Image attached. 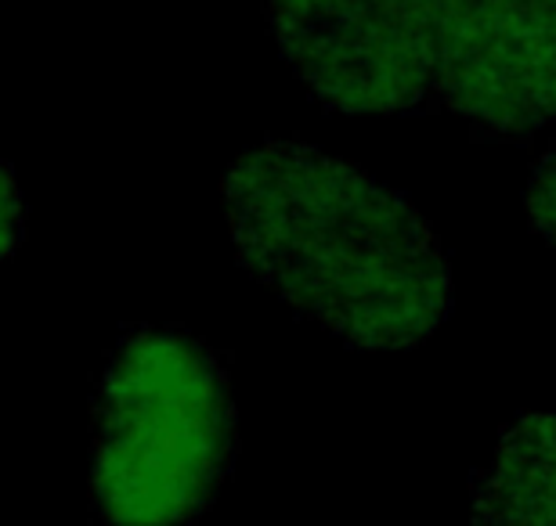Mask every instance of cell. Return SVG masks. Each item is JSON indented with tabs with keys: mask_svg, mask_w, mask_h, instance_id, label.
Returning a JSON list of instances; mask_svg holds the SVG:
<instances>
[{
	"mask_svg": "<svg viewBox=\"0 0 556 526\" xmlns=\"http://www.w3.org/2000/svg\"><path fill=\"white\" fill-rule=\"evenodd\" d=\"M239 264L358 350H405L441 329L452 271L402 192L304 141H261L228 166Z\"/></svg>",
	"mask_w": 556,
	"mask_h": 526,
	"instance_id": "obj_1",
	"label": "cell"
},
{
	"mask_svg": "<svg viewBox=\"0 0 556 526\" xmlns=\"http://www.w3.org/2000/svg\"><path fill=\"white\" fill-rule=\"evenodd\" d=\"M220 357L177 329H135L94 394V505L105 526H192L236 462Z\"/></svg>",
	"mask_w": 556,
	"mask_h": 526,
	"instance_id": "obj_2",
	"label": "cell"
},
{
	"mask_svg": "<svg viewBox=\"0 0 556 526\" xmlns=\"http://www.w3.org/2000/svg\"><path fill=\"white\" fill-rule=\"evenodd\" d=\"M402 108H444L492 138L556 119V0H391Z\"/></svg>",
	"mask_w": 556,
	"mask_h": 526,
	"instance_id": "obj_3",
	"label": "cell"
},
{
	"mask_svg": "<svg viewBox=\"0 0 556 526\" xmlns=\"http://www.w3.org/2000/svg\"><path fill=\"white\" fill-rule=\"evenodd\" d=\"M470 526H556V411L503 429L492 462L473 473Z\"/></svg>",
	"mask_w": 556,
	"mask_h": 526,
	"instance_id": "obj_4",
	"label": "cell"
},
{
	"mask_svg": "<svg viewBox=\"0 0 556 526\" xmlns=\"http://www.w3.org/2000/svg\"><path fill=\"white\" fill-rule=\"evenodd\" d=\"M528 217L546 242L556 245V149H549L531 170L528 181Z\"/></svg>",
	"mask_w": 556,
	"mask_h": 526,
	"instance_id": "obj_5",
	"label": "cell"
},
{
	"mask_svg": "<svg viewBox=\"0 0 556 526\" xmlns=\"http://www.w3.org/2000/svg\"><path fill=\"white\" fill-rule=\"evenodd\" d=\"M4 188H8V234L15 239V220H18V192H15V181H4Z\"/></svg>",
	"mask_w": 556,
	"mask_h": 526,
	"instance_id": "obj_6",
	"label": "cell"
}]
</instances>
